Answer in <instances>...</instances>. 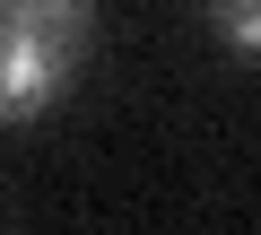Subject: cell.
I'll use <instances>...</instances> for the list:
<instances>
[{
	"label": "cell",
	"mask_w": 261,
	"mask_h": 235,
	"mask_svg": "<svg viewBox=\"0 0 261 235\" xmlns=\"http://www.w3.org/2000/svg\"><path fill=\"white\" fill-rule=\"evenodd\" d=\"M96 35V0H0V113L35 122L61 105Z\"/></svg>",
	"instance_id": "obj_1"
},
{
	"label": "cell",
	"mask_w": 261,
	"mask_h": 235,
	"mask_svg": "<svg viewBox=\"0 0 261 235\" xmlns=\"http://www.w3.org/2000/svg\"><path fill=\"white\" fill-rule=\"evenodd\" d=\"M209 18H218V35L244 61H261V0H209Z\"/></svg>",
	"instance_id": "obj_2"
}]
</instances>
